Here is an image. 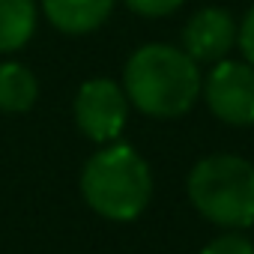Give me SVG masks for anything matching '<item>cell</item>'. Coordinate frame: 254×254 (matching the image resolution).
<instances>
[{
    "mask_svg": "<svg viewBox=\"0 0 254 254\" xmlns=\"http://www.w3.org/2000/svg\"><path fill=\"white\" fill-rule=\"evenodd\" d=\"M197 63L174 45L153 42L138 48L123 72V90L129 102L150 117H180L200 96Z\"/></svg>",
    "mask_w": 254,
    "mask_h": 254,
    "instance_id": "obj_1",
    "label": "cell"
},
{
    "mask_svg": "<svg viewBox=\"0 0 254 254\" xmlns=\"http://www.w3.org/2000/svg\"><path fill=\"white\" fill-rule=\"evenodd\" d=\"M81 191L99 215L111 221H132L150 203L153 174L129 144H108L84 165Z\"/></svg>",
    "mask_w": 254,
    "mask_h": 254,
    "instance_id": "obj_2",
    "label": "cell"
},
{
    "mask_svg": "<svg viewBox=\"0 0 254 254\" xmlns=\"http://www.w3.org/2000/svg\"><path fill=\"white\" fill-rule=\"evenodd\" d=\"M189 197L212 224L248 227L254 224V165L230 153L206 156L189 174Z\"/></svg>",
    "mask_w": 254,
    "mask_h": 254,
    "instance_id": "obj_3",
    "label": "cell"
},
{
    "mask_svg": "<svg viewBox=\"0 0 254 254\" xmlns=\"http://www.w3.org/2000/svg\"><path fill=\"white\" fill-rule=\"evenodd\" d=\"M126 117H129V96L111 78H93L81 84L75 96V123L78 129L96 141L111 144L123 132Z\"/></svg>",
    "mask_w": 254,
    "mask_h": 254,
    "instance_id": "obj_4",
    "label": "cell"
},
{
    "mask_svg": "<svg viewBox=\"0 0 254 254\" xmlns=\"http://www.w3.org/2000/svg\"><path fill=\"white\" fill-rule=\"evenodd\" d=\"M209 111L227 126H254V66L218 60L200 84Z\"/></svg>",
    "mask_w": 254,
    "mask_h": 254,
    "instance_id": "obj_5",
    "label": "cell"
},
{
    "mask_svg": "<svg viewBox=\"0 0 254 254\" xmlns=\"http://www.w3.org/2000/svg\"><path fill=\"white\" fill-rule=\"evenodd\" d=\"M236 21L227 9L206 6L194 12L183 27V51L194 63H218L236 45Z\"/></svg>",
    "mask_w": 254,
    "mask_h": 254,
    "instance_id": "obj_6",
    "label": "cell"
},
{
    "mask_svg": "<svg viewBox=\"0 0 254 254\" xmlns=\"http://www.w3.org/2000/svg\"><path fill=\"white\" fill-rule=\"evenodd\" d=\"M114 3L117 0H42V12L60 33L81 36L102 27Z\"/></svg>",
    "mask_w": 254,
    "mask_h": 254,
    "instance_id": "obj_7",
    "label": "cell"
},
{
    "mask_svg": "<svg viewBox=\"0 0 254 254\" xmlns=\"http://www.w3.org/2000/svg\"><path fill=\"white\" fill-rule=\"evenodd\" d=\"M36 30L33 0H0V54H12L30 42Z\"/></svg>",
    "mask_w": 254,
    "mask_h": 254,
    "instance_id": "obj_8",
    "label": "cell"
},
{
    "mask_svg": "<svg viewBox=\"0 0 254 254\" xmlns=\"http://www.w3.org/2000/svg\"><path fill=\"white\" fill-rule=\"evenodd\" d=\"M39 96L36 75L21 63H0V111L21 114L30 111Z\"/></svg>",
    "mask_w": 254,
    "mask_h": 254,
    "instance_id": "obj_9",
    "label": "cell"
},
{
    "mask_svg": "<svg viewBox=\"0 0 254 254\" xmlns=\"http://www.w3.org/2000/svg\"><path fill=\"white\" fill-rule=\"evenodd\" d=\"M123 3L144 18H162V15L177 12L183 6V0H123Z\"/></svg>",
    "mask_w": 254,
    "mask_h": 254,
    "instance_id": "obj_10",
    "label": "cell"
},
{
    "mask_svg": "<svg viewBox=\"0 0 254 254\" xmlns=\"http://www.w3.org/2000/svg\"><path fill=\"white\" fill-rule=\"evenodd\" d=\"M200 254H254V245L239 233H224V236L212 239Z\"/></svg>",
    "mask_w": 254,
    "mask_h": 254,
    "instance_id": "obj_11",
    "label": "cell"
},
{
    "mask_svg": "<svg viewBox=\"0 0 254 254\" xmlns=\"http://www.w3.org/2000/svg\"><path fill=\"white\" fill-rule=\"evenodd\" d=\"M236 45L242 48L245 63H251V66H254V6L245 12L242 24L236 27Z\"/></svg>",
    "mask_w": 254,
    "mask_h": 254,
    "instance_id": "obj_12",
    "label": "cell"
}]
</instances>
